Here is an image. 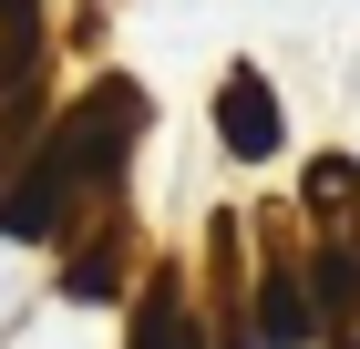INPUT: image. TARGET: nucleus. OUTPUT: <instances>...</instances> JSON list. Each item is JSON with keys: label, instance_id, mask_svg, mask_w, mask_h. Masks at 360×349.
Instances as JSON below:
<instances>
[{"label": "nucleus", "instance_id": "1", "mask_svg": "<svg viewBox=\"0 0 360 349\" xmlns=\"http://www.w3.org/2000/svg\"><path fill=\"white\" fill-rule=\"evenodd\" d=\"M134 134H144V93L113 72V82H93L83 103L41 134V154H52L83 195H113V185H124V144H134Z\"/></svg>", "mask_w": 360, "mask_h": 349}, {"label": "nucleus", "instance_id": "2", "mask_svg": "<svg viewBox=\"0 0 360 349\" xmlns=\"http://www.w3.org/2000/svg\"><path fill=\"white\" fill-rule=\"evenodd\" d=\"M217 144H226L237 164H268V154H278V93H268L257 72H226V82H217Z\"/></svg>", "mask_w": 360, "mask_h": 349}, {"label": "nucleus", "instance_id": "3", "mask_svg": "<svg viewBox=\"0 0 360 349\" xmlns=\"http://www.w3.org/2000/svg\"><path fill=\"white\" fill-rule=\"evenodd\" d=\"M124 349H206V329H195V308H186V288L175 277H144V298H134V339Z\"/></svg>", "mask_w": 360, "mask_h": 349}, {"label": "nucleus", "instance_id": "4", "mask_svg": "<svg viewBox=\"0 0 360 349\" xmlns=\"http://www.w3.org/2000/svg\"><path fill=\"white\" fill-rule=\"evenodd\" d=\"M309 298H319V329H360V237H330L309 257Z\"/></svg>", "mask_w": 360, "mask_h": 349}, {"label": "nucleus", "instance_id": "5", "mask_svg": "<svg viewBox=\"0 0 360 349\" xmlns=\"http://www.w3.org/2000/svg\"><path fill=\"white\" fill-rule=\"evenodd\" d=\"M257 339H268V349H299V339H319V298H309L288 268H268V277H257Z\"/></svg>", "mask_w": 360, "mask_h": 349}, {"label": "nucleus", "instance_id": "6", "mask_svg": "<svg viewBox=\"0 0 360 349\" xmlns=\"http://www.w3.org/2000/svg\"><path fill=\"white\" fill-rule=\"evenodd\" d=\"M41 72V0H0V103Z\"/></svg>", "mask_w": 360, "mask_h": 349}, {"label": "nucleus", "instance_id": "7", "mask_svg": "<svg viewBox=\"0 0 360 349\" xmlns=\"http://www.w3.org/2000/svg\"><path fill=\"white\" fill-rule=\"evenodd\" d=\"M124 268H134V237H124V226H103V237L62 268V288H72V298H113V288H124Z\"/></svg>", "mask_w": 360, "mask_h": 349}, {"label": "nucleus", "instance_id": "8", "mask_svg": "<svg viewBox=\"0 0 360 349\" xmlns=\"http://www.w3.org/2000/svg\"><path fill=\"white\" fill-rule=\"evenodd\" d=\"M340 195H360V164L350 154H319L309 164V206H340Z\"/></svg>", "mask_w": 360, "mask_h": 349}]
</instances>
